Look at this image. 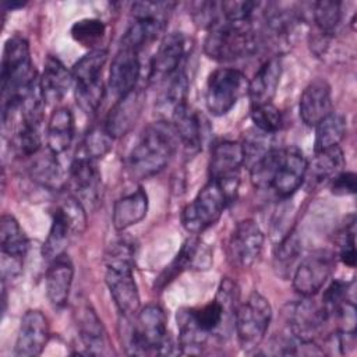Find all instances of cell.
<instances>
[{"mask_svg":"<svg viewBox=\"0 0 357 357\" xmlns=\"http://www.w3.org/2000/svg\"><path fill=\"white\" fill-rule=\"evenodd\" d=\"M74 278V266L68 255L61 254L53 261L46 271L45 286L46 296L50 304L56 308H63L70 297V290Z\"/></svg>","mask_w":357,"mask_h":357,"instance_id":"cell-25","label":"cell"},{"mask_svg":"<svg viewBox=\"0 0 357 357\" xmlns=\"http://www.w3.org/2000/svg\"><path fill=\"white\" fill-rule=\"evenodd\" d=\"M178 138L167 121L149 124L139 135L127 156V170L134 178H149L159 174L173 159Z\"/></svg>","mask_w":357,"mask_h":357,"instance_id":"cell-2","label":"cell"},{"mask_svg":"<svg viewBox=\"0 0 357 357\" xmlns=\"http://www.w3.org/2000/svg\"><path fill=\"white\" fill-rule=\"evenodd\" d=\"M248 79L237 68L222 67L212 71L205 86V105L211 114L223 116L229 113L247 93Z\"/></svg>","mask_w":357,"mask_h":357,"instance_id":"cell-10","label":"cell"},{"mask_svg":"<svg viewBox=\"0 0 357 357\" xmlns=\"http://www.w3.org/2000/svg\"><path fill=\"white\" fill-rule=\"evenodd\" d=\"M212 264V252L206 244L195 237L187 238L174 259L165 268L155 282V287L163 289L188 268L208 269Z\"/></svg>","mask_w":357,"mask_h":357,"instance_id":"cell-16","label":"cell"},{"mask_svg":"<svg viewBox=\"0 0 357 357\" xmlns=\"http://www.w3.org/2000/svg\"><path fill=\"white\" fill-rule=\"evenodd\" d=\"M354 218H351V222L346 225L344 230L340 234L339 238V259L353 268L356 265V230H354Z\"/></svg>","mask_w":357,"mask_h":357,"instance_id":"cell-46","label":"cell"},{"mask_svg":"<svg viewBox=\"0 0 357 357\" xmlns=\"http://www.w3.org/2000/svg\"><path fill=\"white\" fill-rule=\"evenodd\" d=\"M148 212V194L142 187H138L123 197L113 205L112 222L116 230L123 231L141 222Z\"/></svg>","mask_w":357,"mask_h":357,"instance_id":"cell-28","label":"cell"},{"mask_svg":"<svg viewBox=\"0 0 357 357\" xmlns=\"http://www.w3.org/2000/svg\"><path fill=\"white\" fill-rule=\"evenodd\" d=\"M86 226L84 205L74 197H67L54 209L49 234L42 247V255L47 261H53L64 254L71 236L81 233Z\"/></svg>","mask_w":357,"mask_h":357,"instance_id":"cell-9","label":"cell"},{"mask_svg":"<svg viewBox=\"0 0 357 357\" xmlns=\"http://www.w3.org/2000/svg\"><path fill=\"white\" fill-rule=\"evenodd\" d=\"M344 167V155L340 146L328 148L314 152V156L307 162L304 183L308 188H315L322 184H329Z\"/></svg>","mask_w":357,"mask_h":357,"instance_id":"cell-24","label":"cell"},{"mask_svg":"<svg viewBox=\"0 0 357 357\" xmlns=\"http://www.w3.org/2000/svg\"><path fill=\"white\" fill-rule=\"evenodd\" d=\"M305 169L307 159L300 149L272 148L250 169V176L254 187L271 188L279 197L287 198L304 184Z\"/></svg>","mask_w":357,"mask_h":357,"instance_id":"cell-1","label":"cell"},{"mask_svg":"<svg viewBox=\"0 0 357 357\" xmlns=\"http://www.w3.org/2000/svg\"><path fill=\"white\" fill-rule=\"evenodd\" d=\"M332 106L331 85L322 78L314 79L304 88L300 96V119L305 126L315 127L322 119L333 112Z\"/></svg>","mask_w":357,"mask_h":357,"instance_id":"cell-22","label":"cell"},{"mask_svg":"<svg viewBox=\"0 0 357 357\" xmlns=\"http://www.w3.org/2000/svg\"><path fill=\"white\" fill-rule=\"evenodd\" d=\"M241 149H243V158H244V166L248 167V170L259 162L273 146L272 144V135L259 131L258 128H250L247 132H244Z\"/></svg>","mask_w":357,"mask_h":357,"instance_id":"cell-38","label":"cell"},{"mask_svg":"<svg viewBox=\"0 0 357 357\" xmlns=\"http://www.w3.org/2000/svg\"><path fill=\"white\" fill-rule=\"evenodd\" d=\"M287 317L291 336L303 342H314V337L329 319L324 305L311 297H304V300L293 304Z\"/></svg>","mask_w":357,"mask_h":357,"instance_id":"cell-14","label":"cell"},{"mask_svg":"<svg viewBox=\"0 0 357 357\" xmlns=\"http://www.w3.org/2000/svg\"><path fill=\"white\" fill-rule=\"evenodd\" d=\"M272 319V307L266 297L254 291L237 305L234 329L237 342L244 351H252L264 340Z\"/></svg>","mask_w":357,"mask_h":357,"instance_id":"cell-8","label":"cell"},{"mask_svg":"<svg viewBox=\"0 0 357 357\" xmlns=\"http://www.w3.org/2000/svg\"><path fill=\"white\" fill-rule=\"evenodd\" d=\"M144 103L145 96L139 88H134L117 99L103 121V126L114 139L131 131L141 116Z\"/></svg>","mask_w":357,"mask_h":357,"instance_id":"cell-19","label":"cell"},{"mask_svg":"<svg viewBox=\"0 0 357 357\" xmlns=\"http://www.w3.org/2000/svg\"><path fill=\"white\" fill-rule=\"evenodd\" d=\"M162 86L158 95L156 107L162 113H172L181 106L183 103H187V93H188V75L185 71L184 64L160 81Z\"/></svg>","mask_w":357,"mask_h":357,"instance_id":"cell-31","label":"cell"},{"mask_svg":"<svg viewBox=\"0 0 357 357\" xmlns=\"http://www.w3.org/2000/svg\"><path fill=\"white\" fill-rule=\"evenodd\" d=\"M346 117L332 112L315 126L314 152L337 146L346 135Z\"/></svg>","mask_w":357,"mask_h":357,"instance_id":"cell-36","label":"cell"},{"mask_svg":"<svg viewBox=\"0 0 357 357\" xmlns=\"http://www.w3.org/2000/svg\"><path fill=\"white\" fill-rule=\"evenodd\" d=\"M356 174L353 172H340L331 183V191L335 195H351L356 192Z\"/></svg>","mask_w":357,"mask_h":357,"instance_id":"cell-47","label":"cell"},{"mask_svg":"<svg viewBox=\"0 0 357 357\" xmlns=\"http://www.w3.org/2000/svg\"><path fill=\"white\" fill-rule=\"evenodd\" d=\"M227 311L233 312L223 304V301L219 297H216L213 301H209L208 304L199 308H191V315L195 324L199 326V329L211 335L223 324Z\"/></svg>","mask_w":357,"mask_h":357,"instance_id":"cell-40","label":"cell"},{"mask_svg":"<svg viewBox=\"0 0 357 357\" xmlns=\"http://www.w3.org/2000/svg\"><path fill=\"white\" fill-rule=\"evenodd\" d=\"M73 84V73L57 57H47L39 77V88L45 103L60 102Z\"/></svg>","mask_w":357,"mask_h":357,"instance_id":"cell-27","label":"cell"},{"mask_svg":"<svg viewBox=\"0 0 357 357\" xmlns=\"http://www.w3.org/2000/svg\"><path fill=\"white\" fill-rule=\"evenodd\" d=\"M139 74V52L120 45L109 71V86L113 93L120 98L137 88Z\"/></svg>","mask_w":357,"mask_h":357,"instance_id":"cell-21","label":"cell"},{"mask_svg":"<svg viewBox=\"0 0 357 357\" xmlns=\"http://www.w3.org/2000/svg\"><path fill=\"white\" fill-rule=\"evenodd\" d=\"M1 254L24 259L28 251V238L13 215H3L0 219Z\"/></svg>","mask_w":357,"mask_h":357,"instance_id":"cell-35","label":"cell"},{"mask_svg":"<svg viewBox=\"0 0 357 357\" xmlns=\"http://www.w3.org/2000/svg\"><path fill=\"white\" fill-rule=\"evenodd\" d=\"M50 337L49 321L39 310H28L20 322L14 354L18 357L39 356Z\"/></svg>","mask_w":357,"mask_h":357,"instance_id":"cell-15","label":"cell"},{"mask_svg":"<svg viewBox=\"0 0 357 357\" xmlns=\"http://www.w3.org/2000/svg\"><path fill=\"white\" fill-rule=\"evenodd\" d=\"M74 139V116L68 107H56L47 123L46 145L50 152L60 155L66 152Z\"/></svg>","mask_w":357,"mask_h":357,"instance_id":"cell-30","label":"cell"},{"mask_svg":"<svg viewBox=\"0 0 357 357\" xmlns=\"http://www.w3.org/2000/svg\"><path fill=\"white\" fill-rule=\"evenodd\" d=\"M105 280L119 312L127 319L135 318L139 311V293L134 279V268L106 266Z\"/></svg>","mask_w":357,"mask_h":357,"instance_id":"cell-13","label":"cell"},{"mask_svg":"<svg viewBox=\"0 0 357 357\" xmlns=\"http://www.w3.org/2000/svg\"><path fill=\"white\" fill-rule=\"evenodd\" d=\"M32 162L29 165V176L31 178L49 190H57L64 183V173L57 160V155L50 152H38L32 156Z\"/></svg>","mask_w":357,"mask_h":357,"instance_id":"cell-33","label":"cell"},{"mask_svg":"<svg viewBox=\"0 0 357 357\" xmlns=\"http://www.w3.org/2000/svg\"><path fill=\"white\" fill-rule=\"evenodd\" d=\"M244 166L243 149L238 141L222 139L213 144L208 165L209 178L222 183H238L240 169Z\"/></svg>","mask_w":357,"mask_h":357,"instance_id":"cell-17","label":"cell"},{"mask_svg":"<svg viewBox=\"0 0 357 357\" xmlns=\"http://www.w3.org/2000/svg\"><path fill=\"white\" fill-rule=\"evenodd\" d=\"M113 139L114 138L109 134L103 123L99 126H95L86 132L77 155H81L98 162L99 159H102L105 155L109 153V151L113 146Z\"/></svg>","mask_w":357,"mask_h":357,"instance_id":"cell-39","label":"cell"},{"mask_svg":"<svg viewBox=\"0 0 357 357\" xmlns=\"http://www.w3.org/2000/svg\"><path fill=\"white\" fill-rule=\"evenodd\" d=\"M264 231L252 219L240 220L227 243L229 261L237 268H251L259 258L264 248Z\"/></svg>","mask_w":357,"mask_h":357,"instance_id":"cell-12","label":"cell"},{"mask_svg":"<svg viewBox=\"0 0 357 357\" xmlns=\"http://www.w3.org/2000/svg\"><path fill=\"white\" fill-rule=\"evenodd\" d=\"M68 183L74 192V197L82 204H89L92 206L99 201L102 176L98 169L96 160L89 158L75 155L70 172H68Z\"/></svg>","mask_w":357,"mask_h":357,"instance_id":"cell-18","label":"cell"},{"mask_svg":"<svg viewBox=\"0 0 357 357\" xmlns=\"http://www.w3.org/2000/svg\"><path fill=\"white\" fill-rule=\"evenodd\" d=\"M106 266H135V245L126 238L110 244L105 255Z\"/></svg>","mask_w":357,"mask_h":357,"instance_id":"cell-44","label":"cell"},{"mask_svg":"<svg viewBox=\"0 0 357 357\" xmlns=\"http://www.w3.org/2000/svg\"><path fill=\"white\" fill-rule=\"evenodd\" d=\"M77 329L79 333V339L84 343L85 349L89 354L100 356L109 353V339L106 329L91 307V304H82L75 311Z\"/></svg>","mask_w":357,"mask_h":357,"instance_id":"cell-26","label":"cell"},{"mask_svg":"<svg viewBox=\"0 0 357 357\" xmlns=\"http://www.w3.org/2000/svg\"><path fill=\"white\" fill-rule=\"evenodd\" d=\"M259 3L248 0H234L220 3V15L223 22L229 24H250Z\"/></svg>","mask_w":357,"mask_h":357,"instance_id":"cell-43","label":"cell"},{"mask_svg":"<svg viewBox=\"0 0 357 357\" xmlns=\"http://www.w3.org/2000/svg\"><path fill=\"white\" fill-rule=\"evenodd\" d=\"M1 105L15 103L38 82L29 45L22 36H11L6 40L1 57Z\"/></svg>","mask_w":357,"mask_h":357,"instance_id":"cell-3","label":"cell"},{"mask_svg":"<svg viewBox=\"0 0 357 357\" xmlns=\"http://www.w3.org/2000/svg\"><path fill=\"white\" fill-rule=\"evenodd\" d=\"M233 197L222 183L211 180L199 190L195 198L187 204L181 212L183 227L192 234H198L213 226L222 216Z\"/></svg>","mask_w":357,"mask_h":357,"instance_id":"cell-7","label":"cell"},{"mask_svg":"<svg viewBox=\"0 0 357 357\" xmlns=\"http://www.w3.org/2000/svg\"><path fill=\"white\" fill-rule=\"evenodd\" d=\"M70 33L75 42L85 47H92L93 50V46L103 39L106 26L98 18H82L73 24Z\"/></svg>","mask_w":357,"mask_h":357,"instance_id":"cell-41","label":"cell"},{"mask_svg":"<svg viewBox=\"0 0 357 357\" xmlns=\"http://www.w3.org/2000/svg\"><path fill=\"white\" fill-rule=\"evenodd\" d=\"M172 126L178 138V142L184 146L187 152L195 153L202 145V124L198 113L183 103L172 113Z\"/></svg>","mask_w":357,"mask_h":357,"instance_id":"cell-29","label":"cell"},{"mask_svg":"<svg viewBox=\"0 0 357 357\" xmlns=\"http://www.w3.org/2000/svg\"><path fill=\"white\" fill-rule=\"evenodd\" d=\"M301 251V243L300 238L297 236L296 231H290L287 233L282 241L278 244L276 247V252H275V259L278 261V264L289 266L293 264V261L298 257Z\"/></svg>","mask_w":357,"mask_h":357,"instance_id":"cell-45","label":"cell"},{"mask_svg":"<svg viewBox=\"0 0 357 357\" xmlns=\"http://www.w3.org/2000/svg\"><path fill=\"white\" fill-rule=\"evenodd\" d=\"M282 71L283 64L280 57L278 56L271 57L265 63H262L254 77L248 81L247 93L251 106L272 103V99L278 92Z\"/></svg>","mask_w":357,"mask_h":357,"instance_id":"cell-23","label":"cell"},{"mask_svg":"<svg viewBox=\"0 0 357 357\" xmlns=\"http://www.w3.org/2000/svg\"><path fill=\"white\" fill-rule=\"evenodd\" d=\"M131 354L169 353L172 340L167 332V319L165 311L156 304H148L139 308L131 326L127 346Z\"/></svg>","mask_w":357,"mask_h":357,"instance_id":"cell-5","label":"cell"},{"mask_svg":"<svg viewBox=\"0 0 357 357\" xmlns=\"http://www.w3.org/2000/svg\"><path fill=\"white\" fill-rule=\"evenodd\" d=\"M343 18L342 3L339 1H317L312 4V20L318 32L331 38L339 28Z\"/></svg>","mask_w":357,"mask_h":357,"instance_id":"cell-37","label":"cell"},{"mask_svg":"<svg viewBox=\"0 0 357 357\" xmlns=\"http://www.w3.org/2000/svg\"><path fill=\"white\" fill-rule=\"evenodd\" d=\"M174 3L170 1H137L131 7L132 21L121 36L120 45L141 52L153 42L165 29Z\"/></svg>","mask_w":357,"mask_h":357,"instance_id":"cell-6","label":"cell"},{"mask_svg":"<svg viewBox=\"0 0 357 357\" xmlns=\"http://www.w3.org/2000/svg\"><path fill=\"white\" fill-rule=\"evenodd\" d=\"M251 120L254 127L266 134H276L283 126V116L273 103L251 106Z\"/></svg>","mask_w":357,"mask_h":357,"instance_id":"cell-42","label":"cell"},{"mask_svg":"<svg viewBox=\"0 0 357 357\" xmlns=\"http://www.w3.org/2000/svg\"><path fill=\"white\" fill-rule=\"evenodd\" d=\"M177 328H178V347L183 354H201L208 333H205L195 324L191 308L181 310L177 312Z\"/></svg>","mask_w":357,"mask_h":357,"instance_id":"cell-34","label":"cell"},{"mask_svg":"<svg viewBox=\"0 0 357 357\" xmlns=\"http://www.w3.org/2000/svg\"><path fill=\"white\" fill-rule=\"evenodd\" d=\"M336 266L335 254L317 250L305 255L293 273V287L303 297L317 294L331 278Z\"/></svg>","mask_w":357,"mask_h":357,"instance_id":"cell-11","label":"cell"},{"mask_svg":"<svg viewBox=\"0 0 357 357\" xmlns=\"http://www.w3.org/2000/svg\"><path fill=\"white\" fill-rule=\"evenodd\" d=\"M107 61V50L98 47L89 50L73 66L74 85L78 89L102 85V71Z\"/></svg>","mask_w":357,"mask_h":357,"instance_id":"cell-32","label":"cell"},{"mask_svg":"<svg viewBox=\"0 0 357 357\" xmlns=\"http://www.w3.org/2000/svg\"><path fill=\"white\" fill-rule=\"evenodd\" d=\"M187 53V39L183 32L166 33L152 59L149 78L162 81L184 64Z\"/></svg>","mask_w":357,"mask_h":357,"instance_id":"cell-20","label":"cell"},{"mask_svg":"<svg viewBox=\"0 0 357 357\" xmlns=\"http://www.w3.org/2000/svg\"><path fill=\"white\" fill-rule=\"evenodd\" d=\"M258 35L250 24L219 22L208 29L204 52L218 61H233L248 57L258 50Z\"/></svg>","mask_w":357,"mask_h":357,"instance_id":"cell-4","label":"cell"}]
</instances>
